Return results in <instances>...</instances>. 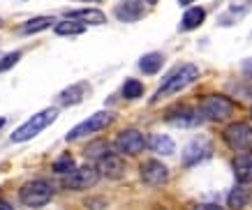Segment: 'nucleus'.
I'll return each instance as SVG.
<instances>
[{
	"label": "nucleus",
	"instance_id": "19",
	"mask_svg": "<svg viewBox=\"0 0 252 210\" xmlns=\"http://www.w3.org/2000/svg\"><path fill=\"white\" fill-rule=\"evenodd\" d=\"M204 19H206V12H204V9L201 7H190L183 14V23H181V28L183 30H194V28H199V26L204 23Z\"/></svg>",
	"mask_w": 252,
	"mask_h": 210
},
{
	"label": "nucleus",
	"instance_id": "16",
	"mask_svg": "<svg viewBox=\"0 0 252 210\" xmlns=\"http://www.w3.org/2000/svg\"><path fill=\"white\" fill-rule=\"evenodd\" d=\"M164 65V56L162 53H148L144 58L139 60V69L144 72V74H158Z\"/></svg>",
	"mask_w": 252,
	"mask_h": 210
},
{
	"label": "nucleus",
	"instance_id": "27",
	"mask_svg": "<svg viewBox=\"0 0 252 210\" xmlns=\"http://www.w3.org/2000/svg\"><path fill=\"white\" fill-rule=\"evenodd\" d=\"M197 210H222L220 206H215V203H204V206H199Z\"/></svg>",
	"mask_w": 252,
	"mask_h": 210
},
{
	"label": "nucleus",
	"instance_id": "11",
	"mask_svg": "<svg viewBox=\"0 0 252 210\" xmlns=\"http://www.w3.org/2000/svg\"><path fill=\"white\" fill-rule=\"evenodd\" d=\"M97 169L104 178L118 180V178H123V173H125V162H123L118 155L109 152V155H104V157L97 162Z\"/></svg>",
	"mask_w": 252,
	"mask_h": 210
},
{
	"label": "nucleus",
	"instance_id": "5",
	"mask_svg": "<svg viewBox=\"0 0 252 210\" xmlns=\"http://www.w3.org/2000/svg\"><path fill=\"white\" fill-rule=\"evenodd\" d=\"M224 141L229 143L231 150L241 152H250L252 155V127L248 122H234L224 129Z\"/></svg>",
	"mask_w": 252,
	"mask_h": 210
},
{
	"label": "nucleus",
	"instance_id": "2",
	"mask_svg": "<svg viewBox=\"0 0 252 210\" xmlns=\"http://www.w3.org/2000/svg\"><path fill=\"white\" fill-rule=\"evenodd\" d=\"M58 113H61V111H58V109H54V106H49V109H44V111H37L31 120H26V122H23L16 132H12V141H14V143H23V141H31V139H35L42 129H46L56 118H58Z\"/></svg>",
	"mask_w": 252,
	"mask_h": 210
},
{
	"label": "nucleus",
	"instance_id": "4",
	"mask_svg": "<svg viewBox=\"0 0 252 210\" xmlns=\"http://www.w3.org/2000/svg\"><path fill=\"white\" fill-rule=\"evenodd\" d=\"M231 111H234V104L224 95H206V97H201V104H199L201 118L208 120H224L231 116Z\"/></svg>",
	"mask_w": 252,
	"mask_h": 210
},
{
	"label": "nucleus",
	"instance_id": "24",
	"mask_svg": "<svg viewBox=\"0 0 252 210\" xmlns=\"http://www.w3.org/2000/svg\"><path fill=\"white\" fill-rule=\"evenodd\" d=\"M121 92L125 99H137L144 95V86H141V81H137V79H127V81L123 83Z\"/></svg>",
	"mask_w": 252,
	"mask_h": 210
},
{
	"label": "nucleus",
	"instance_id": "30",
	"mask_svg": "<svg viewBox=\"0 0 252 210\" xmlns=\"http://www.w3.org/2000/svg\"><path fill=\"white\" fill-rule=\"evenodd\" d=\"M178 2H181V5H185V7H188V5H192L194 0H178Z\"/></svg>",
	"mask_w": 252,
	"mask_h": 210
},
{
	"label": "nucleus",
	"instance_id": "10",
	"mask_svg": "<svg viewBox=\"0 0 252 210\" xmlns=\"http://www.w3.org/2000/svg\"><path fill=\"white\" fill-rule=\"evenodd\" d=\"M167 178H169V171L162 162L151 159V162H146V164L141 166V180H144L146 185H151V187H160V185H164Z\"/></svg>",
	"mask_w": 252,
	"mask_h": 210
},
{
	"label": "nucleus",
	"instance_id": "22",
	"mask_svg": "<svg viewBox=\"0 0 252 210\" xmlns=\"http://www.w3.org/2000/svg\"><path fill=\"white\" fill-rule=\"evenodd\" d=\"M54 23V19L51 16H37V19H31V21H26L21 26V32L23 35H31V32H39V30L49 28Z\"/></svg>",
	"mask_w": 252,
	"mask_h": 210
},
{
	"label": "nucleus",
	"instance_id": "29",
	"mask_svg": "<svg viewBox=\"0 0 252 210\" xmlns=\"http://www.w3.org/2000/svg\"><path fill=\"white\" fill-rule=\"evenodd\" d=\"M243 67L248 69V72H252V60H245V62H243Z\"/></svg>",
	"mask_w": 252,
	"mask_h": 210
},
{
	"label": "nucleus",
	"instance_id": "28",
	"mask_svg": "<svg viewBox=\"0 0 252 210\" xmlns=\"http://www.w3.org/2000/svg\"><path fill=\"white\" fill-rule=\"evenodd\" d=\"M0 210H12V206H9L7 201H2V199H0Z\"/></svg>",
	"mask_w": 252,
	"mask_h": 210
},
{
	"label": "nucleus",
	"instance_id": "1",
	"mask_svg": "<svg viewBox=\"0 0 252 210\" xmlns=\"http://www.w3.org/2000/svg\"><path fill=\"white\" fill-rule=\"evenodd\" d=\"M197 76H199V69L194 67V65H181L176 72H171V74H169V79L160 86V90L153 95V99H151V102L155 104V102H160V99H164V97H171V95H176L178 90L188 88V86H190Z\"/></svg>",
	"mask_w": 252,
	"mask_h": 210
},
{
	"label": "nucleus",
	"instance_id": "13",
	"mask_svg": "<svg viewBox=\"0 0 252 210\" xmlns=\"http://www.w3.org/2000/svg\"><path fill=\"white\" fill-rule=\"evenodd\" d=\"M234 166V176L238 182H252V155L250 152H241L231 162Z\"/></svg>",
	"mask_w": 252,
	"mask_h": 210
},
{
	"label": "nucleus",
	"instance_id": "26",
	"mask_svg": "<svg viewBox=\"0 0 252 210\" xmlns=\"http://www.w3.org/2000/svg\"><path fill=\"white\" fill-rule=\"evenodd\" d=\"M19 58H21V53H7L5 58H0V72H5V69H9L12 65H16Z\"/></svg>",
	"mask_w": 252,
	"mask_h": 210
},
{
	"label": "nucleus",
	"instance_id": "12",
	"mask_svg": "<svg viewBox=\"0 0 252 210\" xmlns=\"http://www.w3.org/2000/svg\"><path fill=\"white\" fill-rule=\"evenodd\" d=\"M144 16V5L139 0H125L123 5L116 7V19H121L125 23H132V21H139Z\"/></svg>",
	"mask_w": 252,
	"mask_h": 210
},
{
	"label": "nucleus",
	"instance_id": "21",
	"mask_svg": "<svg viewBox=\"0 0 252 210\" xmlns=\"http://www.w3.org/2000/svg\"><path fill=\"white\" fill-rule=\"evenodd\" d=\"M169 122H174V125H178V127H190V125H197L199 122V116L194 111H190V109H181L178 113H174V116H169Z\"/></svg>",
	"mask_w": 252,
	"mask_h": 210
},
{
	"label": "nucleus",
	"instance_id": "25",
	"mask_svg": "<svg viewBox=\"0 0 252 210\" xmlns=\"http://www.w3.org/2000/svg\"><path fill=\"white\" fill-rule=\"evenodd\" d=\"M77 169V164H74V159L69 157V155H63L61 159H56L54 162V171L56 173H63V176H67L69 171H74Z\"/></svg>",
	"mask_w": 252,
	"mask_h": 210
},
{
	"label": "nucleus",
	"instance_id": "17",
	"mask_svg": "<svg viewBox=\"0 0 252 210\" xmlns=\"http://www.w3.org/2000/svg\"><path fill=\"white\" fill-rule=\"evenodd\" d=\"M148 148L155 150L158 155H171L174 152V139H169L167 134H153L148 139Z\"/></svg>",
	"mask_w": 252,
	"mask_h": 210
},
{
	"label": "nucleus",
	"instance_id": "7",
	"mask_svg": "<svg viewBox=\"0 0 252 210\" xmlns=\"http://www.w3.org/2000/svg\"><path fill=\"white\" fill-rule=\"evenodd\" d=\"M99 169L97 166H77L74 171H69L65 178H63V185L67 189H86L97 185L99 180Z\"/></svg>",
	"mask_w": 252,
	"mask_h": 210
},
{
	"label": "nucleus",
	"instance_id": "34",
	"mask_svg": "<svg viewBox=\"0 0 252 210\" xmlns=\"http://www.w3.org/2000/svg\"><path fill=\"white\" fill-rule=\"evenodd\" d=\"M0 23H2V19H0Z\"/></svg>",
	"mask_w": 252,
	"mask_h": 210
},
{
	"label": "nucleus",
	"instance_id": "14",
	"mask_svg": "<svg viewBox=\"0 0 252 210\" xmlns=\"http://www.w3.org/2000/svg\"><path fill=\"white\" fill-rule=\"evenodd\" d=\"M248 201H250V187H248V182L236 185L229 192V196H227V203H229L231 210H243L248 206Z\"/></svg>",
	"mask_w": 252,
	"mask_h": 210
},
{
	"label": "nucleus",
	"instance_id": "20",
	"mask_svg": "<svg viewBox=\"0 0 252 210\" xmlns=\"http://www.w3.org/2000/svg\"><path fill=\"white\" fill-rule=\"evenodd\" d=\"M86 30V23L81 21H74V19H65L56 26V35H61V37H67V35H81Z\"/></svg>",
	"mask_w": 252,
	"mask_h": 210
},
{
	"label": "nucleus",
	"instance_id": "23",
	"mask_svg": "<svg viewBox=\"0 0 252 210\" xmlns=\"http://www.w3.org/2000/svg\"><path fill=\"white\" fill-rule=\"evenodd\" d=\"M84 155L88 159H102L104 155H109V143L107 141H93V143H88L86 146V150H84Z\"/></svg>",
	"mask_w": 252,
	"mask_h": 210
},
{
	"label": "nucleus",
	"instance_id": "33",
	"mask_svg": "<svg viewBox=\"0 0 252 210\" xmlns=\"http://www.w3.org/2000/svg\"><path fill=\"white\" fill-rule=\"evenodd\" d=\"M250 116H252V109H250Z\"/></svg>",
	"mask_w": 252,
	"mask_h": 210
},
{
	"label": "nucleus",
	"instance_id": "31",
	"mask_svg": "<svg viewBox=\"0 0 252 210\" xmlns=\"http://www.w3.org/2000/svg\"><path fill=\"white\" fill-rule=\"evenodd\" d=\"M144 2H148V5H155V2H158V0H144Z\"/></svg>",
	"mask_w": 252,
	"mask_h": 210
},
{
	"label": "nucleus",
	"instance_id": "8",
	"mask_svg": "<svg viewBox=\"0 0 252 210\" xmlns=\"http://www.w3.org/2000/svg\"><path fill=\"white\" fill-rule=\"evenodd\" d=\"M116 148L121 150V152H125V155H139L146 148V139L134 127L123 129L121 134H118V139H116Z\"/></svg>",
	"mask_w": 252,
	"mask_h": 210
},
{
	"label": "nucleus",
	"instance_id": "3",
	"mask_svg": "<svg viewBox=\"0 0 252 210\" xmlns=\"http://www.w3.org/2000/svg\"><path fill=\"white\" fill-rule=\"evenodd\" d=\"M51 196H54L51 185H46L42 180H32V182H28V185H23V187L19 189V199H21V203L28 206V208L46 206V203L51 201Z\"/></svg>",
	"mask_w": 252,
	"mask_h": 210
},
{
	"label": "nucleus",
	"instance_id": "9",
	"mask_svg": "<svg viewBox=\"0 0 252 210\" xmlns=\"http://www.w3.org/2000/svg\"><path fill=\"white\" fill-rule=\"evenodd\" d=\"M206 157H211V143L204 136H197L188 143V148L183 152V164L185 166H194L199 162H204Z\"/></svg>",
	"mask_w": 252,
	"mask_h": 210
},
{
	"label": "nucleus",
	"instance_id": "18",
	"mask_svg": "<svg viewBox=\"0 0 252 210\" xmlns=\"http://www.w3.org/2000/svg\"><path fill=\"white\" fill-rule=\"evenodd\" d=\"M84 99V86H69L58 95V104L61 106H74Z\"/></svg>",
	"mask_w": 252,
	"mask_h": 210
},
{
	"label": "nucleus",
	"instance_id": "32",
	"mask_svg": "<svg viewBox=\"0 0 252 210\" xmlns=\"http://www.w3.org/2000/svg\"><path fill=\"white\" fill-rule=\"evenodd\" d=\"M2 125H5V118H0V129H2Z\"/></svg>",
	"mask_w": 252,
	"mask_h": 210
},
{
	"label": "nucleus",
	"instance_id": "6",
	"mask_svg": "<svg viewBox=\"0 0 252 210\" xmlns=\"http://www.w3.org/2000/svg\"><path fill=\"white\" fill-rule=\"evenodd\" d=\"M111 122H114V111H97V113H93L91 118H86L84 122H79L72 132H67V141H77V139H81V136H86V134L99 132V129L109 127Z\"/></svg>",
	"mask_w": 252,
	"mask_h": 210
},
{
	"label": "nucleus",
	"instance_id": "15",
	"mask_svg": "<svg viewBox=\"0 0 252 210\" xmlns=\"http://www.w3.org/2000/svg\"><path fill=\"white\" fill-rule=\"evenodd\" d=\"M65 16L81 23H91V26H95V23L99 26V23L107 21V16L102 14L99 9H72V12H65Z\"/></svg>",
	"mask_w": 252,
	"mask_h": 210
}]
</instances>
